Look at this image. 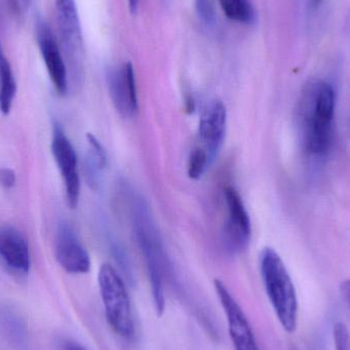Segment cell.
<instances>
[{"label": "cell", "instance_id": "6da1fadb", "mask_svg": "<svg viewBox=\"0 0 350 350\" xmlns=\"http://www.w3.org/2000/svg\"><path fill=\"white\" fill-rule=\"evenodd\" d=\"M336 94L324 80L304 86L296 109L302 146L312 156H324L332 146Z\"/></svg>", "mask_w": 350, "mask_h": 350}, {"label": "cell", "instance_id": "7a4b0ae2", "mask_svg": "<svg viewBox=\"0 0 350 350\" xmlns=\"http://www.w3.org/2000/svg\"><path fill=\"white\" fill-rule=\"evenodd\" d=\"M261 278L269 302L282 328L295 332L298 323V299L289 271L277 251L263 248L259 256Z\"/></svg>", "mask_w": 350, "mask_h": 350}, {"label": "cell", "instance_id": "3957f363", "mask_svg": "<svg viewBox=\"0 0 350 350\" xmlns=\"http://www.w3.org/2000/svg\"><path fill=\"white\" fill-rule=\"evenodd\" d=\"M133 224L137 242L147 265L154 308L157 316L161 317L165 312L166 306L163 251L159 232L144 202H137L133 208Z\"/></svg>", "mask_w": 350, "mask_h": 350}, {"label": "cell", "instance_id": "277c9868", "mask_svg": "<svg viewBox=\"0 0 350 350\" xmlns=\"http://www.w3.org/2000/svg\"><path fill=\"white\" fill-rule=\"evenodd\" d=\"M98 288L107 322L122 338L133 339L135 327L129 290L118 271L104 263L98 275Z\"/></svg>", "mask_w": 350, "mask_h": 350}, {"label": "cell", "instance_id": "5b68a950", "mask_svg": "<svg viewBox=\"0 0 350 350\" xmlns=\"http://www.w3.org/2000/svg\"><path fill=\"white\" fill-rule=\"evenodd\" d=\"M51 151L57 168L63 177L68 204L72 209L76 208L80 197V175L78 172V159L75 149L66 135L63 127L53 123Z\"/></svg>", "mask_w": 350, "mask_h": 350}, {"label": "cell", "instance_id": "8992f818", "mask_svg": "<svg viewBox=\"0 0 350 350\" xmlns=\"http://www.w3.org/2000/svg\"><path fill=\"white\" fill-rule=\"evenodd\" d=\"M220 306L226 314L228 334L234 350H260L244 310L224 282L214 281Z\"/></svg>", "mask_w": 350, "mask_h": 350}, {"label": "cell", "instance_id": "52a82bcc", "mask_svg": "<svg viewBox=\"0 0 350 350\" xmlns=\"http://www.w3.org/2000/svg\"><path fill=\"white\" fill-rule=\"evenodd\" d=\"M228 220L224 228V241L228 250L240 252L246 248L251 238V221L242 198L234 187L224 189Z\"/></svg>", "mask_w": 350, "mask_h": 350}, {"label": "cell", "instance_id": "ba28073f", "mask_svg": "<svg viewBox=\"0 0 350 350\" xmlns=\"http://www.w3.org/2000/svg\"><path fill=\"white\" fill-rule=\"evenodd\" d=\"M55 258L67 273L74 275L88 273L92 260L85 247L82 245L68 222H59L55 238Z\"/></svg>", "mask_w": 350, "mask_h": 350}, {"label": "cell", "instance_id": "9c48e42d", "mask_svg": "<svg viewBox=\"0 0 350 350\" xmlns=\"http://www.w3.org/2000/svg\"><path fill=\"white\" fill-rule=\"evenodd\" d=\"M36 35L49 78L57 94L64 96L67 94L69 86L67 66L64 61L53 30L40 16H38L36 21Z\"/></svg>", "mask_w": 350, "mask_h": 350}, {"label": "cell", "instance_id": "30bf717a", "mask_svg": "<svg viewBox=\"0 0 350 350\" xmlns=\"http://www.w3.org/2000/svg\"><path fill=\"white\" fill-rule=\"evenodd\" d=\"M226 109L224 103L213 100L202 111L198 126V137L202 149L207 152L212 162L217 157L226 131Z\"/></svg>", "mask_w": 350, "mask_h": 350}, {"label": "cell", "instance_id": "8fae6325", "mask_svg": "<svg viewBox=\"0 0 350 350\" xmlns=\"http://www.w3.org/2000/svg\"><path fill=\"white\" fill-rule=\"evenodd\" d=\"M109 92L117 112L125 118L135 116L139 109L137 80L131 63L123 64L109 74Z\"/></svg>", "mask_w": 350, "mask_h": 350}, {"label": "cell", "instance_id": "7c38bea8", "mask_svg": "<svg viewBox=\"0 0 350 350\" xmlns=\"http://www.w3.org/2000/svg\"><path fill=\"white\" fill-rule=\"evenodd\" d=\"M55 8L66 53L72 61L78 62L83 51V39L75 0H55Z\"/></svg>", "mask_w": 350, "mask_h": 350}, {"label": "cell", "instance_id": "4fadbf2b", "mask_svg": "<svg viewBox=\"0 0 350 350\" xmlns=\"http://www.w3.org/2000/svg\"><path fill=\"white\" fill-rule=\"evenodd\" d=\"M0 258L16 273H27L30 269L28 241L18 228H0Z\"/></svg>", "mask_w": 350, "mask_h": 350}, {"label": "cell", "instance_id": "5bb4252c", "mask_svg": "<svg viewBox=\"0 0 350 350\" xmlns=\"http://www.w3.org/2000/svg\"><path fill=\"white\" fill-rule=\"evenodd\" d=\"M86 137L90 145L85 159L86 178H88V185L94 187L98 185L100 172H104L106 168L108 157H107L104 146L94 135L88 133Z\"/></svg>", "mask_w": 350, "mask_h": 350}, {"label": "cell", "instance_id": "9a60e30c", "mask_svg": "<svg viewBox=\"0 0 350 350\" xmlns=\"http://www.w3.org/2000/svg\"><path fill=\"white\" fill-rule=\"evenodd\" d=\"M16 94L14 72L0 45V112L2 114H10Z\"/></svg>", "mask_w": 350, "mask_h": 350}, {"label": "cell", "instance_id": "2e32d148", "mask_svg": "<svg viewBox=\"0 0 350 350\" xmlns=\"http://www.w3.org/2000/svg\"><path fill=\"white\" fill-rule=\"evenodd\" d=\"M224 14L230 20L244 25L254 24L256 12L250 0H219Z\"/></svg>", "mask_w": 350, "mask_h": 350}, {"label": "cell", "instance_id": "e0dca14e", "mask_svg": "<svg viewBox=\"0 0 350 350\" xmlns=\"http://www.w3.org/2000/svg\"><path fill=\"white\" fill-rule=\"evenodd\" d=\"M213 163L210 159L207 152L202 148L196 147L191 150L187 160V174L191 179H199L207 172L210 165Z\"/></svg>", "mask_w": 350, "mask_h": 350}, {"label": "cell", "instance_id": "ac0fdd59", "mask_svg": "<svg viewBox=\"0 0 350 350\" xmlns=\"http://www.w3.org/2000/svg\"><path fill=\"white\" fill-rule=\"evenodd\" d=\"M333 340L335 349L350 350V332L345 323H336L333 327Z\"/></svg>", "mask_w": 350, "mask_h": 350}, {"label": "cell", "instance_id": "d6986e66", "mask_svg": "<svg viewBox=\"0 0 350 350\" xmlns=\"http://www.w3.org/2000/svg\"><path fill=\"white\" fill-rule=\"evenodd\" d=\"M197 16L206 25H213L216 20L215 10L211 0H195Z\"/></svg>", "mask_w": 350, "mask_h": 350}, {"label": "cell", "instance_id": "ffe728a7", "mask_svg": "<svg viewBox=\"0 0 350 350\" xmlns=\"http://www.w3.org/2000/svg\"><path fill=\"white\" fill-rule=\"evenodd\" d=\"M31 0H8V6L16 18H23L26 16L30 8Z\"/></svg>", "mask_w": 350, "mask_h": 350}, {"label": "cell", "instance_id": "44dd1931", "mask_svg": "<svg viewBox=\"0 0 350 350\" xmlns=\"http://www.w3.org/2000/svg\"><path fill=\"white\" fill-rule=\"evenodd\" d=\"M16 185V174L8 168H0V185L10 189Z\"/></svg>", "mask_w": 350, "mask_h": 350}, {"label": "cell", "instance_id": "7402d4cb", "mask_svg": "<svg viewBox=\"0 0 350 350\" xmlns=\"http://www.w3.org/2000/svg\"><path fill=\"white\" fill-rule=\"evenodd\" d=\"M340 292L342 294L343 299L345 300L350 308V280H347L341 284Z\"/></svg>", "mask_w": 350, "mask_h": 350}, {"label": "cell", "instance_id": "603a6c76", "mask_svg": "<svg viewBox=\"0 0 350 350\" xmlns=\"http://www.w3.org/2000/svg\"><path fill=\"white\" fill-rule=\"evenodd\" d=\"M65 350H88L85 347H82V345H78L76 342H68L66 345Z\"/></svg>", "mask_w": 350, "mask_h": 350}, {"label": "cell", "instance_id": "cb8c5ba5", "mask_svg": "<svg viewBox=\"0 0 350 350\" xmlns=\"http://www.w3.org/2000/svg\"><path fill=\"white\" fill-rule=\"evenodd\" d=\"M127 1H129V10H131V12H137V6H139V0H127Z\"/></svg>", "mask_w": 350, "mask_h": 350}, {"label": "cell", "instance_id": "d4e9b609", "mask_svg": "<svg viewBox=\"0 0 350 350\" xmlns=\"http://www.w3.org/2000/svg\"><path fill=\"white\" fill-rule=\"evenodd\" d=\"M323 0H312V4L314 6H318L320 5L321 2H322Z\"/></svg>", "mask_w": 350, "mask_h": 350}]
</instances>
